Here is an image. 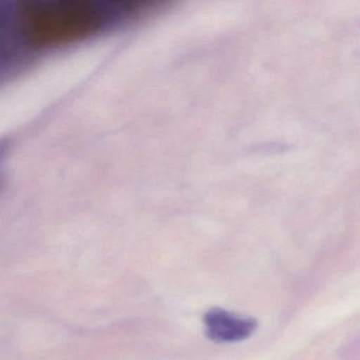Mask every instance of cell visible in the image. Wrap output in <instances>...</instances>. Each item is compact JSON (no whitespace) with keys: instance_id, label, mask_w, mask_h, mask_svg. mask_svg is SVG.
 Instances as JSON below:
<instances>
[{"instance_id":"6da1fadb","label":"cell","mask_w":360,"mask_h":360,"mask_svg":"<svg viewBox=\"0 0 360 360\" xmlns=\"http://www.w3.org/2000/svg\"><path fill=\"white\" fill-rule=\"evenodd\" d=\"M155 3L54 0L22 1L9 12V50L27 56L56 51L100 34L117 20L155 11Z\"/></svg>"},{"instance_id":"7a4b0ae2","label":"cell","mask_w":360,"mask_h":360,"mask_svg":"<svg viewBox=\"0 0 360 360\" xmlns=\"http://www.w3.org/2000/svg\"><path fill=\"white\" fill-rule=\"evenodd\" d=\"M203 322L206 336L218 343L246 340L258 328V322L254 318L239 315L221 307H214L206 311Z\"/></svg>"}]
</instances>
